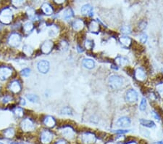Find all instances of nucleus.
Wrapping results in <instances>:
<instances>
[{"label": "nucleus", "instance_id": "nucleus-1", "mask_svg": "<svg viewBox=\"0 0 163 144\" xmlns=\"http://www.w3.org/2000/svg\"><path fill=\"white\" fill-rule=\"evenodd\" d=\"M108 83L112 89H117L121 87L124 84L123 77L118 75H111L108 79Z\"/></svg>", "mask_w": 163, "mask_h": 144}, {"label": "nucleus", "instance_id": "nucleus-2", "mask_svg": "<svg viewBox=\"0 0 163 144\" xmlns=\"http://www.w3.org/2000/svg\"><path fill=\"white\" fill-rule=\"evenodd\" d=\"M12 12L10 8H4L0 12V21L4 24H9L12 20Z\"/></svg>", "mask_w": 163, "mask_h": 144}, {"label": "nucleus", "instance_id": "nucleus-3", "mask_svg": "<svg viewBox=\"0 0 163 144\" xmlns=\"http://www.w3.org/2000/svg\"><path fill=\"white\" fill-rule=\"evenodd\" d=\"M53 138V135L49 130H44L41 134V142L43 144H49Z\"/></svg>", "mask_w": 163, "mask_h": 144}, {"label": "nucleus", "instance_id": "nucleus-4", "mask_svg": "<svg viewBox=\"0 0 163 144\" xmlns=\"http://www.w3.org/2000/svg\"><path fill=\"white\" fill-rule=\"evenodd\" d=\"M21 42V37L20 34L17 33L12 34L8 39V42L12 47H17Z\"/></svg>", "mask_w": 163, "mask_h": 144}, {"label": "nucleus", "instance_id": "nucleus-5", "mask_svg": "<svg viewBox=\"0 0 163 144\" xmlns=\"http://www.w3.org/2000/svg\"><path fill=\"white\" fill-rule=\"evenodd\" d=\"M21 128L25 132H30L34 129V124L33 122L29 119H25L21 122Z\"/></svg>", "mask_w": 163, "mask_h": 144}, {"label": "nucleus", "instance_id": "nucleus-6", "mask_svg": "<svg viewBox=\"0 0 163 144\" xmlns=\"http://www.w3.org/2000/svg\"><path fill=\"white\" fill-rule=\"evenodd\" d=\"M126 101L129 103H135L138 101V93L135 89H130L126 92Z\"/></svg>", "mask_w": 163, "mask_h": 144}, {"label": "nucleus", "instance_id": "nucleus-7", "mask_svg": "<svg viewBox=\"0 0 163 144\" xmlns=\"http://www.w3.org/2000/svg\"><path fill=\"white\" fill-rule=\"evenodd\" d=\"M38 70L42 73H46L49 70V63L47 61L42 60L37 64Z\"/></svg>", "mask_w": 163, "mask_h": 144}, {"label": "nucleus", "instance_id": "nucleus-8", "mask_svg": "<svg viewBox=\"0 0 163 144\" xmlns=\"http://www.w3.org/2000/svg\"><path fill=\"white\" fill-rule=\"evenodd\" d=\"M12 73V71L9 67H1L0 68V79L2 81L6 80L11 76Z\"/></svg>", "mask_w": 163, "mask_h": 144}, {"label": "nucleus", "instance_id": "nucleus-9", "mask_svg": "<svg viewBox=\"0 0 163 144\" xmlns=\"http://www.w3.org/2000/svg\"><path fill=\"white\" fill-rule=\"evenodd\" d=\"M82 141L85 143H92L96 141V136L91 133H86L82 135Z\"/></svg>", "mask_w": 163, "mask_h": 144}, {"label": "nucleus", "instance_id": "nucleus-10", "mask_svg": "<svg viewBox=\"0 0 163 144\" xmlns=\"http://www.w3.org/2000/svg\"><path fill=\"white\" fill-rule=\"evenodd\" d=\"M52 48H53V42L50 40H46L42 45V48L41 49H42V51L43 53L49 54L52 50Z\"/></svg>", "mask_w": 163, "mask_h": 144}, {"label": "nucleus", "instance_id": "nucleus-11", "mask_svg": "<svg viewBox=\"0 0 163 144\" xmlns=\"http://www.w3.org/2000/svg\"><path fill=\"white\" fill-rule=\"evenodd\" d=\"M130 122L131 121H130V118L127 117H122L117 120V125L120 127H126L130 125Z\"/></svg>", "mask_w": 163, "mask_h": 144}, {"label": "nucleus", "instance_id": "nucleus-12", "mask_svg": "<svg viewBox=\"0 0 163 144\" xmlns=\"http://www.w3.org/2000/svg\"><path fill=\"white\" fill-rule=\"evenodd\" d=\"M62 134L65 138L67 139H72L74 138L75 133L73 131V129L71 127H65L62 130Z\"/></svg>", "mask_w": 163, "mask_h": 144}, {"label": "nucleus", "instance_id": "nucleus-13", "mask_svg": "<svg viewBox=\"0 0 163 144\" xmlns=\"http://www.w3.org/2000/svg\"><path fill=\"white\" fill-rule=\"evenodd\" d=\"M80 11H81V13L83 15H93V7L89 4H84L81 7Z\"/></svg>", "mask_w": 163, "mask_h": 144}, {"label": "nucleus", "instance_id": "nucleus-14", "mask_svg": "<svg viewBox=\"0 0 163 144\" xmlns=\"http://www.w3.org/2000/svg\"><path fill=\"white\" fill-rule=\"evenodd\" d=\"M135 77L139 81H144L146 79V73L141 68H138L135 71Z\"/></svg>", "mask_w": 163, "mask_h": 144}, {"label": "nucleus", "instance_id": "nucleus-15", "mask_svg": "<svg viewBox=\"0 0 163 144\" xmlns=\"http://www.w3.org/2000/svg\"><path fill=\"white\" fill-rule=\"evenodd\" d=\"M10 89L14 93H17L21 89V85H20V82L17 81H14V82H11L10 85Z\"/></svg>", "mask_w": 163, "mask_h": 144}, {"label": "nucleus", "instance_id": "nucleus-16", "mask_svg": "<svg viewBox=\"0 0 163 144\" xmlns=\"http://www.w3.org/2000/svg\"><path fill=\"white\" fill-rule=\"evenodd\" d=\"M83 26H84L83 21L82 20H80V19L76 20L73 23V29L76 31H79L82 30Z\"/></svg>", "mask_w": 163, "mask_h": 144}, {"label": "nucleus", "instance_id": "nucleus-17", "mask_svg": "<svg viewBox=\"0 0 163 144\" xmlns=\"http://www.w3.org/2000/svg\"><path fill=\"white\" fill-rule=\"evenodd\" d=\"M83 66L85 68L88 69H92L95 67V62L92 59H83V62H82Z\"/></svg>", "mask_w": 163, "mask_h": 144}, {"label": "nucleus", "instance_id": "nucleus-18", "mask_svg": "<svg viewBox=\"0 0 163 144\" xmlns=\"http://www.w3.org/2000/svg\"><path fill=\"white\" fill-rule=\"evenodd\" d=\"M44 123L45 125L48 127H53L56 124V122L54 119L51 116H47L45 117L44 120Z\"/></svg>", "mask_w": 163, "mask_h": 144}, {"label": "nucleus", "instance_id": "nucleus-19", "mask_svg": "<svg viewBox=\"0 0 163 144\" xmlns=\"http://www.w3.org/2000/svg\"><path fill=\"white\" fill-rule=\"evenodd\" d=\"M140 123L142 126L146 127H149V128H153L155 127V123L152 120H144L141 119L140 120Z\"/></svg>", "mask_w": 163, "mask_h": 144}, {"label": "nucleus", "instance_id": "nucleus-20", "mask_svg": "<svg viewBox=\"0 0 163 144\" xmlns=\"http://www.w3.org/2000/svg\"><path fill=\"white\" fill-rule=\"evenodd\" d=\"M42 11L44 12V13L47 15H52V13H53V9H52V7H51L49 4H47V3H45V4H44L43 5H42Z\"/></svg>", "mask_w": 163, "mask_h": 144}, {"label": "nucleus", "instance_id": "nucleus-21", "mask_svg": "<svg viewBox=\"0 0 163 144\" xmlns=\"http://www.w3.org/2000/svg\"><path fill=\"white\" fill-rule=\"evenodd\" d=\"M120 42L125 47H129L131 44V39L128 36H121L120 38Z\"/></svg>", "mask_w": 163, "mask_h": 144}, {"label": "nucleus", "instance_id": "nucleus-22", "mask_svg": "<svg viewBox=\"0 0 163 144\" xmlns=\"http://www.w3.org/2000/svg\"><path fill=\"white\" fill-rule=\"evenodd\" d=\"M99 23H98L96 21H95V20H92V21L91 22L90 25H89V30H90V31L96 32L99 31Z\"/></svg>", "mask_w": 163, "mask_h": 144}, {"label": "nucleus", "instance_id": "nucleus-23", "mask_svg": "<svg viewBox=\"0 0 163 144\" xmlns=\"http://www.w3.org/2000/svg\"><path fill=\"white\" fill-rule=\"evenodd\" d=\"M73 16H74L73 11L70 8L65 10L64 13H63V17H64V18L65 19V20H70V19H71Z\"/></svg>", "mask_w": 163, "mask_h": 144}, {"label": "nucleus", "instance_id": "nucleus-24", "mask_svg": "<svg viewBox=\"0 0 163 144\" xmlns=\"http://www.w3.org/2000/svg\"><path fill=\"white\" fill-rule=\"evenodd\" d=\"M115 61L119 66H125L128 63V61L127 58L122 56L117 57V58L115 59Z\"/></svg>", "mask_w": 163, "mask_h": 144}, {"label": "nucleus", "instance_id": "nucleus-25", "mask_svg": "<svg viewBox=\"0 0 163 144\" xmlns=\"http://www.w3.org/2000/svg\"><path fill=\"white\" fill-rule=\"evenodd\" d=\"M33 28H34V26H33V23H31V22H27V23H26L23 25V30L26 33H29L31 31H33Z\"/></svg>", "mask_w": 163, "mask_h": 144}, {"label": "nucleus", "instance_id": "nucleus-26", "mask_svg": "<svg viewBox=\"0 0 163 144\" xmlns=\"http://www.w3.org/2000/svg\"><path fill=\"white\" fill-rule=\"evenodd\" d=\"M15 136V130L12 128H9L4 131V136L7 138H12Z\"/></svg>", "mask_w": 163, "mask_h": 144}, {"label": "nucleus", "instance_id": "nucleus-27", "mask_svg": "<svg viewBox=\"0 0 163 144\" xmlns=\"http://www.w3.org/2000/svg\"><path fill=\"white\" fill-rule=\"evenodd\" d=\"M26 97H27L28 100H29V101L32 103H37L39 101V98L37 95H33V94H28Z\"/></svg>", "mask_w": 163, "mask_h": 144}, {"label": "nucleus", "instance_id": "nucleus-28", "mask_svg": "<svg viewBox=\"0 0 163 144\" xmlns=\"http://www.w3.org/2000/svg\"><path fill=\"white\" fill-rule=\"evenodd\" d=\"M23 52L26 54V55H31V54L33 53V50L28 45H25L23 47Z\"/></svg>", "mask_w": 163, "mask_h": 144}, {"label": "nucleus", "instance_id": "nucleus-29", "mask_svg": "<svg viewBox=\"0 0 163 144\" xmlns=\"http://www.w3.org/2000/svg\"><path fill=\"white\" fill-rule=\"evenodd\" d=\"M120 31H121V32L123 34H129L131 32V29H130V27L129 26H122V28L120 29Z\"/></svg>", "mask_w": 163, "mask_h": 144}, {"label": "nucleus", "instance_id": "nucleus-30", "mask_svg": "<svg viewBox=\"0 0 163 144\" xmlns=\"http://www.w3.org/2000/svg\"><path fill=\"white\" fill-rule=\"evenodd\" d=\"M24 1L25 0H11L12 4L15 7H19L23 5V4L24 3Z\"/></svg>", "mask_w": 163, "mask_h": 144}, {"label": "nucleus", "instance_id": "nucleus-31", "mask_svg": "<svg viewBox=\"0 0 163 144\" xmlns=\"http://www.w3.org/2000/svg\"><path fill=\"white\" fill-rule=\"evenodd\" d=\"M139 108H140L141 111H144L146 110V100L144 98H143L141 101L140 106H139Z\"/></svg>", "mask_w": 163, "mask_h": 144}, {"label": "nucleus", "instance_id": "nucleus-32", "mask_svg": "<svg viewBox=\"0 0 163 144\" xmlns=\"http://www.w3.org/2000/svg\"><path fill=\"white\" fill-rule=\"evenodd\" d=\"M156 89L159 95L163 98V83L158 84L156 87Z\"/></svg>", "mask_w": 163, "mask_h": 144}, {"label": "nucleus", "instance_id": "nucleus-33", "mask_svg": "<svg viewBox=\"0 0 163 144\" xmlns=\"http://www.w3.org/2000/svg\"><path fill=\"white\" fill-rule=\"evenodd\" d=\"M15 114L17 117H22L23 116V111L21 108H17L14 111Z\"/></svg>", "mask_w": 163, "mask_h": 144}, {"label": "nucleus", "instance_id": "nucleus-34", "mask_svg": "<svg viewBox=\"0 0 163 144\" xmlns=\"http://www.w3.org/2000/svg\"><path fill=\"white\" fill-rule=\"evenodd\" d=\"M93 46H94V43L92 40H89V39H87V40L86 41V42H85V47H86V49L88 50L92 49Z\"/></svg>", "mask_w": 163, "mask_h": 144}, {"label": "nucleus", "instance_id": "nucleus-35", "mask_svg": "<svg viewBox=\"0 0 163 144\" xmlns=\"http://www.w3.org/2000/svg\"><path fill=\"white\" fill-rule=\"evenodd\" d=\"M57 29L55 27V26H53V27H52L50 29V30H49V35L52 36H55L57 34Z\"/></svg>", "mask_w": 163, "mask_h": 144}, {"label": "nucleus", "instance_id": "nucleus-36", "mask_svg": "<svg viewBox=\"0 0 163 144\" xmlns=\"http://www.w3.org/2000/svg\"><path fill=\"white\" fill-rule=\"evenodd\" d=\"M67 48H68V44L66 42H62L60 43V49L63 51L67 50Z\"/></svg>", "mask_w": 163, "mask_h": 144}, {"label": "nucleus", "instance_id": "nucleus-37", "mask_svg": "<svg viewBox=\"0 0 163 144\" xmlns=\"http://www.w3.org/2000/svg\"><path fill=\"white\" fill-rule=\"evenodd\" d=\"M61 112H62V114H67V115H70V114H72L71 109H70V108H67V107H65V108H62L61 111Z\"/></svg>", "mask_w": 163, "mask_h": 144}, {"label": "nucleus", "instance_id": "nucleus-38", "mask_svg": "<svg viewBox=\"0 0 163 144\" xmlns=\"http://www.w3.org/2000/svg\"><path fill=\"white\" fill-rule=\"evenodd\" d=\"M30 73H31V70L28 68L24 69L22 70V71H21V74L23 75V76H26V77L29 76Z\"/></svg>", "mask_w": 163, "mask_h": 144}, {"label": "nucleus", "instance_id": "nucleus-39", "mask_svg": "<svg viewBox=\"0 0 163 144\" xmlns=\"http://www.w3.org/2000/svg\"><path fill=\"white\" fill-rule=\"evenodd\" d=\"M147 39H148L147 35H146V34H143L141 35L140 41H141V43H143V44L146 43V41H147Z\"/></svg>", "mask_w": 163, "mask_h": 144}, {"label": "nucleus", "instance_id": "nucleus-40", "mask_svg": "<svg viewBox=\"0 0 163 144\" xmlns=\"http://www.w3.org/2000/svg\"><path fill=\"white\" fill-rule=\"evenodd\" d=\"M112 132L117 133V134H126V133H128V130H112Z\"/></svg>", "mask_w": 163, "mask_h": 144}, {"label": "nucleus", "instance_id": "nucleus-41", "mask_svg": "<svg viewBox=\"0 0 163 144\" xmlns=\"http://www.w3.org/2000/svg\"><path fill=\"white\" fill-rule=\"evenodd\" d=\"M12 97H10V95H6V96L2 99V101L4 103H7V102H10V101H12Z\"/></svg>", "mask_w": 163, "mask_h": 144}, {"label": "nucleus", "instance_id": "nucleus-42", "mask_svg": "<svg viewBox=\"0 0 163 144\" xmlns=\"http://www.w3.org/2000/svg\"><path fill=\"white\" fill-rule=\"evenodd\" d=\"M146 22L143 21L140 23V26H139V27H140V29H141V30H143L144 29H145V28H146Z\"/></svg>", "mask_w": 163, "mask_h": 144}, {"label": "nucleus", "instance_id": "nucleus-43", "mask_svg": "<svg viewBox=\"0 0 163 144\" xmlns=\"http://www.w3.org/2000/svg\"><path fill=\"white\" fill-rule=\"evenodd\" d=\"M54 2L57 3V4H62V3H64L65 1V0H54Z\"/></svg>", "mask_w": 163, "mask_h": 144}, {"label": "nucleus", "instance_id": "nucleus-44", "mask_svg": "<svg viewBox=\"0 0 163 144\" xmlns=\"http://www.w3.org/2000/svg\"><path fill=\"white\" fill-rule=\"evenodd\" d=\"M152 114H153L154 117H155V119H157V120H160L159 115H158V114H157V113L155 112V111H153V112H152Z\"/></svg>", "mask_w": 163, "mask_h": 144}, {"label": "nucleus", "instance_id": "nucleus-45", "mask_svg": "<svg viewBox=\"0 0 163 144\" xmlns=\"http://www.w3.org/2000/svg\"><path fill=\"white\" fill-rule=\"evenodd\" d=\"M55 144H67V143H66V142L65 141L60 140V141H57Z\"/></svg>", "mask_w": 163, "mask_h": 144}, {"label": "nucleus", "instance_id": "nucleus-46", "mask_svg": "<svg viewBox=\"0 0 163 144\" xmlns=\"http://www.w3.org/2000/svg\"><path fill=\"white\" fill-rule=\"evenodd\" d=\"M20 101H21V102H20V103H21L22 105H26V101H25L24 99H21V100H20Z\"/></svg>", "mask_w": 163, "mask_h": 144}, {"label": "nucleus", "instance_id": "nucleus-47", "mask_svg": "<svg viewBox=\"0 0 163 144\" xmlns=\"http://www.w3.org/2000/svg\"><path fill=\"white\" fill-rule=\"evenodd\" d=\"M78 51L79 52H83V50H82V48H80V47L78 46Z\"/></svg>", "mask_w": 163, "mask_h": 144}, {"label": "nucleus", "instance_id": "nucleus-48", "mask_svg": "<svg viewBox=\"0 0 163 144\" xmlns=\"http://www.w3.org/2000/svg\"><path fill=\"white\" fill-rule=\"evenodd\" d=\"M152 144H163V141H157V142H155Z\"/></svg>", "mask_w": 163, "mask_h": 144}, {"label": "nucleus", "instance_id": "nucleus-49", "mask_svg": "<svg viewBox=\"0 0 163 144\" xmlns=\"http://www.w3.org/2000/svg\"><path fill=\"white\" fill-rule=\"evenodd\" d=\"M127 144H137L136 143H135V142H130V143H128Z\"/></svg>", "mask_w": 163, "mask_h": 144}, {"label": "nucleus", "instance_id": "nucleus-50", "mask_svg": "<svg viewBox=\"0 0 163 144\" xmlns=\"http://www.w3.org/2000/svg\"><path fill=\"white\" fill-rule=\"evenodd\" d=\"M12 144H24V143H12Z\"/></svg>", "mask_w": 163, "mask_h": 144}, {"label": "nucleus", "instance_id": "nucleus-51", "mask_svg": "<svg viewBox=\"0 0 163 144\" xmlns=\"http://www.w3.org/2000/svg\"><path fill=\"white\" fill-rule=\"evenodd\" d=\"M0 144H2V143H0Z\"/></svg>", "mask_w": 163, "mask_h": 144}, {"label": "nucleus", "instance_id": "nucleus-52", "mask_svg": "<svg viewBox=\"0 0 163 144\" xmlns=\"http://www.w3.org/2000/svg\"><path fill=\"white\" fill-rule=\"evenodd\" d=\"M162 72H163V69H162Z\"/></svg>", "mask_w": 163, "mask_h": 144}]
</instances>
